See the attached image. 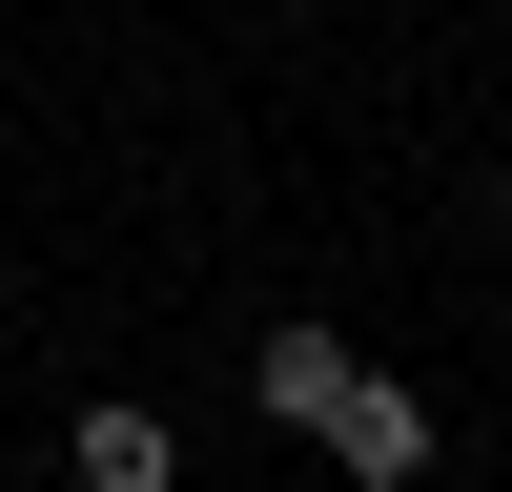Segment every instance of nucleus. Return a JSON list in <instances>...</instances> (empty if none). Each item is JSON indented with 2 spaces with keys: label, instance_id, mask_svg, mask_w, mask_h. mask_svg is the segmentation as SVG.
<instances>
[{
  "label": "nucleus",
  "instance_id": "1",
  "mask_svg": "<svg viewBox=\"0 0 512 492\" xmlns=\"http://www.w3.org/2000/svg\"><path fill=\"white\" fill-rule=\"evenodd\" d=\"M328 472H349V492H410V472H431V410H410L390 369H349V390H328Z\"/></svg>",
  "mask_w": 512,
  "mask_h": 492
},
{
  "label": "nucleus",
  "instance_id": "2",
  "mask_svg": "<svg viewBox=\"0 0 512 492\" xmlns=\"http://www.w3.org/2000/svg\"><path fill=\"white\" fill-rule=\"evenodd\" d=\"M164 472H185V431H164L144 390H103V410L62 431V492H164Z\"/></svg>",
  "mask_w": 512,
  "mask_h": 492
},
{
  "label": "nucleus",
  "instance_id": "3",
  "mask_svg": "<svg viewBox=\"0 0 512 492\" xmlns=\"http://www.w3.org/2000/svg\"><path fill=\"white\" fill-rule=\"evenodd\" d=\"M246 390H267L287 431H328V390H349V349H328V328H267V349H246Z\"/></svg>",
  "mask_w": 512,
  "mask_h": 492
}]
</instances>
